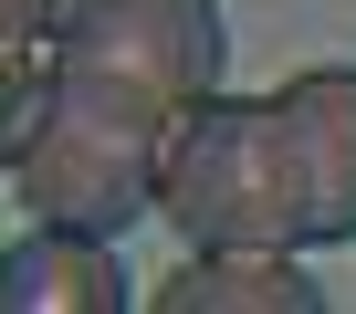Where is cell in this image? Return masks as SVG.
<instances>
[{
	"mask_svg": "<svg viewBox=\"0 0 356 314\" xmlns=\"http://www.w3.org/2000/svg\"><path fill=\"white\" fill-rule=\"evenodd\" d=\"M157 220L189 251L356 241V63H314L273 94H210L168 147Z\"/></svg>",
	"mask_w": 356,
	"mask_h": 314,
	"instance_id": "obj_2",
	"label": "cell"
},
{
	"mask_svg": "<svg viewBox=\"0 0 356 314\" xmlns=\"http://www.w3.org/2000/svg\"><path fill=\"white\" fill-rule=\"evenodd\" d=\"M0 314H126V262L105 231L32 220V241L0 251Z\"/></svg>",
	"mask_w": 356,
	"mask_h": 314,
	"instance_id": "obj_3",
	"label": "cell"
},
{
	"mask_svg": "<svg viewBox=\"0 0 356 314\" xmlns=\"http://www.w3.org/2000/svg\"><path fill=\"white\" fill-rule=\"evenodd\" d=\"M74 11V0H0V32H22V42H42L53 22Z\"/></svg>",
	"mask_w": 356,
	"mask_h": 314,
	"instance_id": "obj_6",
	"label": "cell"
},
{
	"mask_svg": "<svg viewBox=\"0 0 356 314\" xmlns=\"http://www.w3.org/2000/svg\"><path fill=\"white\" fill-rule=\"evenodd\" d=\"M147 304L157 314H325V283H304L293 251H189Z\"/></svg>",
	"mask_w": 356,
	"mask_h": 314,
	"instance_id": "obj_4",
	"label": "cell"
},
{
	"mask_svg": "<svg viewBox=\"0 0 356 314\" xmlns=\"http://www.w3.org/2000/svg\"><path fill=\"white\" fill-rule=\"evenodd\" d=\"M220 63H231L220 0H74L53 22L42 126L11 168L22 210L126 241L157 210L168 147L220 94Z\"/></svg>",
	"mask_w": 356,
	"mask_h": 314,
	"instance_id": "obj_1",
	"label": "cell"
},
{
	"mask_svg": "<svg viewBox=\"0 0 356 314\" xmlns=\"http://www.w3.org/2000/svg\"><path fill=\"white\" fill-rule=\"evenodd\" d=\"M42 94H53V32L22 42V32H0V179L22 168V147L42 126Z\"/></svg>",
	"mask_w": 356,
	"mask_h": 314,
	"instance_id": "obj_5",
	"label": "cell"
}]
</instances>
